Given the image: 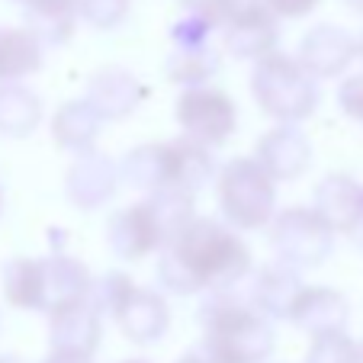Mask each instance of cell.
<instances>
[{
	"label": "cell",
	"instance_id": "cell-1",
	"mask_svg": "<svg viewBox=\"0 0 363 363\" xmlns=\"http://www.w3.org/2000/svg\"><path fill=\"white\" fill-rule=\"evenodd\" d=\"M251 274V251L225 222L193 216L158 257V283L164 293L196 296L241 283Z\"/></svg>",
	"mask_w": 363,
	"mask_h": 363
},
{
	"label": "cell",
	"instance_id": "cell-2",
	"mask_svg": "<svg viewBox=\"0 0 363 363\" xmlns=\"http://www.w3.org/2000/svg\"><path fill=\"white\" fill-rule=\"evenodd\" d=\"M199 325L203 335L216 337L238 363H267L277 347L274 325L254 312L245 280L206 293L199 302Z\"/></svg>",
	"mask_w": 363,
	"mask_h": 363
},
{
	"label": "cell",
	"instance_id": "cell-3",
	"mask_svg": "<svg viewBox=\"0 0 363 363\" xmlns=\"http://www.w3.org/2000/svg\"><path fill=\"white\" fill-rule=\"evenodd\" d=\"M251 94L270 119L280 125H299L318 110L322 90L318 81L302 71L296 58L274 52L251 71Z\"/></svg>",
	"mask_w": 363,
	"mask_h": 363
},
{
	"label": "cell",
	"instance_id": "cell-4",
	"mask_svg": "<svg viewBox=\"0 0 363 363\" xmlns=\"http://www.w3.org/2000/svg\"><path fill=\"white\" fill-rule=\"evenodd\" d=\"M216 196L235 232H261L277 216V184L254 158H232L216 174Z\"/></svg>",
	"mask_w": 363,
	"mask_h": 363
},
{
	"label": "cell",
	"instance_id": "cell-5",
	"mask_svg": "<svg viewBox=\"0 0 363 363\" xmlns=\"http://www.w3.org/2000/svg\"><path fill=\"white\" fill-rule=\"evenodd\" d=\"M267 228L277 264L296 270V274L322 267L335 251V232L308 206H289L274 216Z\"/></svg>",
	"mask_w": 363,
	"mask_h": 363
},
{
	"label": "cell",
	"instance_id": "cell-6",
	"mask_svg": "<svg viewBox=\"0 0 363 363\" xmlns=\"http://www.w3.org/2000/svg\"><path fill=\"white\" fill-rule=\"evenodd\" d=\"M174 119L180 125V135L203 148H219L238 129V106L225 90L216 87H193L180 90L174 103Z\"/></svg>",
	"mask_w": 363,
	"mask_h": 363
},
{
	"label": "cell",
	"instance_id": "cell-7",
	"mask_svg": "<svg viewBox=\"0 0 363 363\" xmlns=\"http://www.w3.org/2000/svg\"><path fill=\"white\" fill-rule=\"evenodd\" d=\"M106 247L119 261H142L148 254L164 247V232L148 199L116 209L106 222Z\"/></svg>",
	"mask_w": 363,
	"mask_h": 363
},
{
	"label": "cell",
	"instance_id": "cell-8",
	"mask_svg": "<svg viewBox=\"0 0 363 363\" xmlns=\"http://www.w3.org/2000/svg\"><path fill=\"white\" fill-rule=\"evenodd\" d=\"M354 58H357V35L347 33L344 26H335V23H318V26H312L302 35L296 62L302 65V71L308 77L328 81V77H341L354 65Z\"/></svg>",
	"mask_w": 363,
	"mask_h": 363
},
{
	"label": "cell",
	"instance_id": "cell-9",
	"mask_svg": "<svg viewBox=\"0 0 363 363\" xmlns=\"http://www.w3.org/2000/svg\"><path fill=\"white\" fill-rule=\"evenodd\" d=\"M254 161L274 184H289L312 167V142L299 125H277L257 138Z\"/></svg>",
	"mask_w": 363,
	"mask_h": 363
},
{
	"label": "cell",
	"instance_id": "cell-10",
	"mask_svg": "<svg viewBox=\"0 0 363 363\" xmlns=\"http://www.w3.org/2000/svg\"><path fill=\"white\" fill-rule=\"evenodd\" d=\"M116 190H119V167L96 148L87 151V155H77L74 164L65 174V196L81 213H94V209L106 206L116 196Z\"/></svg>",
	"mask_w": 363,
	"mask_h": 363
},
{
	"label": "cell",
	"instance_id": "cell-11",
	"mask_svg": "<svg viewBox=\"0 0 363 363\" xmlns=\"http://www.w3.org/2000/svg\"><path fill=\"white\" fill-rule=\"evenodd\" d=\"M90 283H94L90 270L68 254L39 257V312L52 315L77 302H87Z\"/></svg>",
	"mask_w": 363,
	"mask_h": 363
},
{
	"label": "cell",
	"instance_id": "cell-12",
	"mask_svg": "<svg viewBox=\"0 0 363 363\" xmlns=\"http://www.w3.org/2000/svg\"><path fill=\"white\" fill-rule=\"evenodd\" d=\"M299 331H306L312 341L328 335H347L350 322V306L344 299V293L331 286H302V293L296 296L289 318Z\"/></svg>",
	"mask_w": 363,
	"mask_h": 363
},
{
	"label": "cell",
	"instance_id": "cell-13",
	"mask_svg": "<svg viewBox=\"0 0 363 363\" xmlns=\"http://www.w3.org/2000/svg\"><path fill=\"white\" fill-rule=\"evenodd\" d=\"M145 96H148V87L142 84V77H135L123 65H110V68H100L87 81V96L84 100L100 113L103 123H113V119L132 116L145 103Z\"/></svg>",
	"mask_w": 363,
	"mask_h": 363
},
{
	"label": "cell",
	"instance_id": "cell-14",
	"mask_svg": "<svg viewBox=\"0 0 363 363\" xmlns=\"http://www.w3.org/2000/svg\"><path fill=\"white\" fill-rule=\"evenodd\" d=\"M335 235H347L357 228L363 216V184L350 174H328L315 186V196L308 206Z\"/></svg>",
	"mask_w": 363,
	"mask_h": 363
},
{
	"label": "cell",
	"instance_id": "cell-15",
	"mask_svg": "<svg viewBox=\"0 0 363 363\" xmlns=\"http://www.w3.org/2000/svg\"><path fill=\"white\" fill-rule=\"evenodd\" d=\"M116 325L132 344L151 347L171 328V306H167L164 293H158V289L135 286L129 293V299L123 302V308L116 312Z\"/></svg>",
	"mask_w": 363,
	"mask_h": 363
},
{
	"label": "cell",
	"instance_id": "cell-16",
	"mask_svg": "<svg viewBox=\"0 0 363 363\" xmlns=\"http://www.w3.org/2000/svg\"><path fill=\"white\" fill-rule=\"evenodd\" d=\"M302 277L296 270L283 267V264H267L261 270H251L245 277V289L247 299H251L254 312L264 315L267 322L277 318H289V308H293L296 296L302 293Z\"/></svg>",
	"mask_w": 363,
	"mask_h": 363
},
{
	"label": "cell",
	"instance_id": "cell-17",
	"mask_svg": "<svg viewBox=\"0 0 363 363\" xmlns=\"http://www.w3.org/2000/svg\"><path fill=\"white\" fill-rule=\"evenodd\" d=\"M103 337V318L96 315L90 302H77L62 312L48 315V347L58 354L94 357Z\"/></svg>",
	"mask_w": 363,
	"mask_h": 363
},
{
	"label": "cell",
	"instance_id": "cell-18",
	"mask_svg": "<svg viewBox=\"0 0 363 363\" xmlns=\"http://www.w3.org/2000/svg\"><path fill=\"white\" fill-rule=\"evenodd\" d=\"M119 180L142 193H158L174 190V155L171 142H151L138 145V148L125 151V158L119 161Z\"/></svg>",
	"mask_w": 363,
	"mask_h": 363
},
{
	"label": "cell",
	"instance_id": "cell-19",
	"mask_svg": "<svg viewBox=\"0 0 363 363\" xmlns=\"http://www.w3.org/2000/svg\"><path fill=\"white\" fill-rule=\"evenodd\" d=\"M100 132H103V116L87 100L62 103L55 110V116H52V138H55L58 148L71 151V155H87V151H94Z\"/></svg>",
	"mask_w": 363,
	"mask_h": 363
},
{
	"label": "cell",
	"instance_id": "cell-20",
	"mask_svg": "<svg viewBox=\"0 0 363 363\" xmlns=\"http://www.w3.org/2000/svg\"><path fill=\"white\" fill-rule=\"evenodd\" d=\"M26 13V29L42 48L65 45L77 26V0H13Z\"/></svg>",
	"mask_w": 363,
	"mask_h": 363
},
{
	"label": "cell",
	"instance_id": "cell-21",
	"mask_svg": "<svg viewBox=\"0 0 363 363\" xmlns=\"http://www.w3.org/2000/svg\"><path fill=\"white\" fill-rule=\"evenodd\" d=\"M45 48L26 26H0V84H23L42 68Z\"/></svg>",
	"mask_w": 363,
	"mask_h": 363
},
{
	"label": "cell",
	"instance_id": "cell-22",
	"mask_svg": "<svg viewBox=\"0 0 363 363\" xmlns=\"http://www.w3.org/2000/svg\"><path fill=\"white\" fill-rule=\"evenodd\" d=\"M280 45V26L277 16H261V20H247L238 26L222 29V48L235 62H261V58L274 55Z\"/></svg>",
	"mask_w": 363,
	"mask_h": 363
},
{
	"label": "cell",
	"instance_id": "cell-23",
	"mask_svg": "<svg viewBox=\"0 0 363 363\" xmlns=\"http://www.w3.org/2000/svg\"><path fill=\"white\" fill-rule=\"evenodd\" d=\"M42 100L26 84H0V135L4 138H29L39 129Z\"/></svg>",
	"mask_w": 363,
	"mask_h": 363
},
{
	"label": "cell",
	"instance_id": "cell-24",
	"mask_svg": "<svg viewBox=\"0 0 363 363\" xmlns=\"http://www.w3.org/2000/svg\"><path fill=\"white\" fill-rule=\"evenodd\" d=\"M171 155H174V190L196 196L209 180L216 177V158L213 151L203 145L190 142V138H171Z\"/></svg>",
	"mask_w": 363,
	"mask_h": 363
},
{
	"label": "cell",
	"instance_id": "cell-25",
	"mask_svg": "<svg viewBox=\"0 0 363 363\" xmlns=\"http://www.w3.org/2000/svg\"><path fill=\"white\" fill-rule=\"evenodd\" d=\"M222 68V55L213 45H193V48H174L167 55V77L177 87L193 90V87H209Z\"/></svg>",
	"mask_w": 363,
	"mask_h": 363
},
{
	"label": "cell",
	"instance_id": "cell-26",
	"mask_svg": "<svg viewBox=\"0 0 363 363\" xmlns=\"http://www.w3.org/2000/svg\"><path fill=\"white\" fill-rule=\"evenodd\" d=\"M4 299L23 312H39V257H10L0 267Z\"/></svg>",
	"mask_w": 363,
	"mask_h": 363
},
{
	"label": "cell",
	"instance_id": "cell-27",
	"mask_svg": "<svg viewBox=\"0 0 363 363\" xmlns=\"http://www.w3.org/2000/svg\"><path fill=\"white\" fill-rule=\"evenodd\" d=\"M132 289H135V283H132L129 274H123V270H110V274L96 277V280L90 283L87 302H90V308H94L100 318L103 315L116 318V312L123 308V302L129 299Z\"/></svg>",
	"mask_w": 363,
	"mask_h": 363
},
{
	"label": "cell",
	"instance_id": "cell-28",
	"mask_svg": "<svg viewBox=\"0 0 363 363\" xmlns=\"http://www.w3.org/2000/svg\"><path fill=\"white\" fill-rule=\"evenodd\" d=\"M145 199L151 203V209H155V216H158V222H161L164 245L180 232V228L186 225V222L193 219V216H196V213H193V196H190V193L158 190V193H148Z\"/></svg>",
	"mask_w": 363,
	"mask_h": 363
},
{
	"label": "cell",
	"instance_id": "cell-29",
	"mask_svg": "<svg viewBox=\"0 0 363 363\" xmlns=\"http://www.w3.org/2000/svg\"><path fill=\"white\" fill-rule=\"evenodd\" d=\"M129 16V0H77V20H84L90 29H116Z\"/></svg>",
	"mask_w": 363,
	"mask_h": 363
},
{
	"label": "cell",
	"instance_id": "cell-30",
	"mask_svg": "<svg viewBox=\"0 0 363 363\" xmlns=\"http://www.w3.org/2000/svg\"><path fill=\"white\" fill-rule=\"evenodd\" d=\"M216 26L206 16L190 13V10H180V16L171 23V42L174 48H193V45H209Z\"/></svg>",
	"mask_w": 363,
	"mask_h": 363
},
{
	"label": "cell",
	"instance_id": "cell-31",
	"mask_svg": "<svg viewBox=\"0 0 363 363\" xmlns=\"http://www.w3.org/2000/svg\"><path fill=\"white\" fill-rule=\"evenodd\" d=\"M302 363H357V341L347 335L315 337Z\"/></svg>",
	"mask_w": 363,
	"mask_h": 363
},
{
	"label": "cell",
	"instance_id": "cell-32",
	"mask_svg": "<svg viewBox=\"0 0 363 363\" xmlns=\"http://www.w3.org/2000/svg\"><path fill=\"white\" fill-rule=\"evenodd\" d=\"M216 16H219V29L238 26L247 20H261V16H274L264 0H216Z\"/></svg>",
	"mask_w": 363,
	"mask_h": 363
},
{
	"label": "cell",
	"instance_id": "cell-33",
	"mask_svg": "<svg viewBox=\"0 0 363 363\" xmlns=\"http://www.w3.org/2000/svg\"><path fill=\"white\" fill-rule=\"evenodd\" d=\"M337 106H341L350 119L363 123V71L341 81V87H337Z\"/></svg>",
	"mask_w": 363,
	"mask_h": 363
},
{
	"label": "cell",
	"instance_id": "cell-34",
	"mask_svg": "<svg viewBox=\"0 0 363 363\" xmlns=\"http://www.w3.org/2000/svg\"><path fill=\"white\" fill-rule=\"evenodd\" d=\"M264 4H267V10L277 20H299V16L312 13L322 0H264Z\"/></svg>",
	"mask_w": 363,
	"mask_h": 363
},
{
	"label": "cell",
	"instance_id": "cell-35",
	"mask_svg": "<svg viewBox=\"0 0 363 363\" xmlns=\"http://www.w3.org/2000/svg\"><path fill=\"white\" fill-rule=\"evenodd\" d=\"M42 363H94L90 357H77V354H58V350H48V357Z\"/></svg>",
	"mask_w": 363,
	"mask_h": 363
},
{
	"label": "cell",
	"instance_id": "cell-36",
	"mask_svg": "<svg viewBox=\"0 0 363 363\" xmlns=\"http://www.w3.org/2000/svg\"><path fill=\"white\" fill-rule=\"evenodd\" d=\"M350 241H354V245L363 251V216H360V222H357V228L350 232Z\"/></svg>",
	"mask_w": 363,
	"mask_h": 363
},
{
	"label": "cell",
	"instance_id": "cell-37",
	"mask_svg": "<svg viewBox=\"0 0 363 363\" xmlns=\"http://www.w3.org/2000/svg\"><path fill=\"white\" fill-rule=\"evenodd\" d=\"M0 363H26V360L16 357V354H0Z\"/></svg>",
	"mask_w": 363,
	"mask_h": 363
},
{
	"label": "cell",
	"instance_id": "cell-38",
	"mask_svg": "<svg viewBox=\"0 0 363 363\" xmlns=\"http://www.w3.org/2000/svg\"><path fill=\"white\" fill-rule=\"evenodd\" d=\"M344 4H347L354 13H363V0H344Z\"/></svg>",
	"mask_w": 363,
	"mask_h": 363
},
{
	"label": "cell",
	"instance_id": "cell-39",
	"mask_svg": "<svg viewBox=\"0 0 363 363\" xmlns=\"http://www.w3.org/2000/svg\"><path fill=\"white\" fill-rule=\"evenodd\" d=\"M357 363H363V341L357 344Z\"/></svg>",
	"mask_w": 363,
	"mask_h": 363
},
{
	"label": "cell",
	"instance_id": "cell-40",
	"mask_svg": "<svg viewBox=\"0 0 363 363\" xmlns=\"http://www.w3.org/2000/svg\"><path fill=\"white\" fill-rule=\"evenodd\" d=\"M357 55L363 58V35H360V39H357Z\"/></svg>",
	"mask_w": 363,
	"mask_h": 363
},
{
	"label": "cell",
	"instance_id": "cell-41",
	"mask_svg": "<svg viewBox=\"0 0 363 363\" xmlns=\"http://www.w3.org/2000/svg\"><path fill=\"white\" fill-rule=\"evenodd\" d=\"M0 213H4V190H0Z\"/></svg>",
	"mask_w": 363,
	"mask_h": 363
},
{
	"label": "cell",
	"instance_id": "cell-42",
	"mask_svg": "<svg viewBox=\"0 0 363 363\" xmlns=\"http://www.w3.org/2000/svg\"><path fill=\"white\" fill-rule=\"evenodd\" d=\"M123 363H148V360H123Z\"/></svg>",
	"mask_w": 363,
	"mask_h": 363
},
{
	"label": "cell",
	"instance_id": "cell-43",
	"mask_svg": "<svg viewBox=\"0 0 363 363\" xmlns=\"http://www.w3.org/2000/svg\"><path fill=\"white\" fill-rule=\"evenodd\" d=\"M177 363H186V360H184V357H180V360H177Z\"/></svg>",
	"mask_w": 363,
	"mask_h": 363
},
{
	"label": "cell",
	"instance_id": "cell-44",
	"mask_svg": "<svg viewBox=\"0 0 363 363\" xmlns=\"http://www.w3.org/2000/svg\"><path fill=\"white\" fill-rule=\"evenodd\" d=\"M267 363H270V360H267Z\"/></svg>",
	"mask_w": 363,
	"mask_h": 363
}]
</instances>
